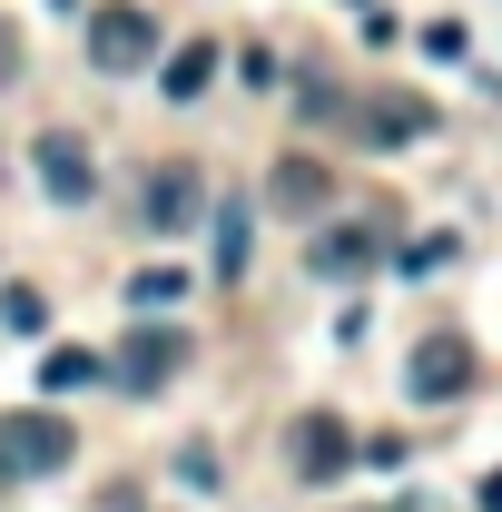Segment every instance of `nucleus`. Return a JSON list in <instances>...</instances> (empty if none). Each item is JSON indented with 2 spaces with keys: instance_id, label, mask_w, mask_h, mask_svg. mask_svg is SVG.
Masks as SVG:
<instances>
[{
  "instance_id": "nucleus-11",
  "label": "nucleus",
  "mask_w": 502,
  "mask_h": 512,
  "mask_svg": "<svg viewBox=\"0 0 502 512\" xmlns=\"http://www.w3.org/2000/svg\"><path fill=\"white\" fill-rule=\"evenodd\" d=\"M79 384H99V355H79V345H50V355H40V394H79Z\"/></svg>"
},
{
  "instance_id": "nucleus-9",
  "label": "nucleus",
  "mask_w": 502,
  "mask_h": 512,
  "mask_svg": "<svg viewBox=\"0 0 502 512\" xmlns=\"http://www.w3.org/2000/svg\"><path fill=\"white\" fill-rule=\"evenodd\" d=\"M424 128H434V109H424V99H375V109H365V138H375V148L424 138Z\"/></svg>"
},
{
  "instance_id": "nucleus-10",
  "label": "nucleus",
  "mask_w": 502,
  "mask_h": 512,
  "mask_svg": "<svg viewBox=\"0 0 502 512\" xmlns=\"http://www.w3.org/2000/svg\"><path fill=\"white\" fill-rule=\"evenodd\" d=\"M266 197H276V207H296V217H306V207H325V168H315V158H286V168H276V178H266Z\"/></svg>"
},
{
  "instance_id": "nucleus-17",
  "label": "nucleus",
  "mask_w": 502,
  "mask_h": 512,
  "mask_svg": "<svg viewBox=\"0 0 502 512\" xmlns=\"http://www.w3.org/2000/svg\"><path fill=\"white\" fill-rule=\"evenodd\" d=\"M483 512H502V473H493V483H483Z\"/></svg>"
},
{
  "instance_id": "nucleus-13",
  "label": "nucleus",
  "mask_w": 502,
  "mask_h": 512,
  "mask_svg": "<svg viewBox=\"0 0 502 512\" xmlns=\"http://www.w3.org/2000/svg\"><path fill=\"white\" fill-rule=\"evenodd\" d=\"M178 296H188L178 266H138V276H128V306H178Z\"/></svg>"
},
{
  "instance_id": "nucleus-15",
  "label": "nucleus",
  "mask_w": 502,
  "mask_h": 512,
  "mask_svg": "<svg viewBox=\"0 0 502 512\" xmlns=\"http://www.w3.org/2000/svg\"><path fill=\"white\" fill-rule=\"evenodd\" d=\"M0 325H10V335H40V325H50L40 286H10V296H0Z\"/></svg>"
},
{
  "instance_id": "nucleus-2",
  "label": "nucleus",
  "mask_w": 502,
  "mask_h": 512,
  "mask_svg": "<svg viewBox=\"0 0 502 512\" xmlns=\"http://www.w3.org/2000/svg\"><path fill=\"white\" fill-rule=\"evenodd\" d=\"M188 325H128V345L109 355V375L128 384V394H168V384L188 375Z\"/></svg>"
},
{
  "instance_id": "nucleus-8",
  "label": "nucleus",
  "mask_w": 502,
  "mask_h": 512,
  "mask_svg": "<svg viewBox=\"0 0 502 512\" xmlns=\"http://www.w3.org/2000/svg\"><path fill=\"white\" fill-rule=\"evenodd\" d=\"M207 79H217V40H178L158 89H168V99H207Z\"/></svg>"
},
{
  "instance_id": "nucleus-3",
  "label": "nucleus",
  "mask_w": 502,
  "mask_h": 512,
  "mask_svg": "<svg viewBox=\"0 0 502 512\" xmlns=\"http://www.w3.org/2000/svg\"><path fill=\"white\" fill-rule=\"evenodd\" d=\"M138 207H148L158 237H188L197 217H207V168H197V158H158L148 188H138Z\"/></svg>"
},
{
  "instance_id": "nucleus-12",
  "label": "nucleus",
  "mask_w": 502,
  "mask_h": 512,
  "mask_svg": "<svg viewBox=\"0 0 502 512\" xmlns=\"http://www.w3.org/2000/svg\"><path fill=\"white\" fill-rule=\"evenodd\" d=\"M315 266L325 276H355V266H375V237L365 227H335V237H315Z\"/></svg>"
},
{
  "instance_id": "nucleus-1",
  "label": "nucleus",
  "mask_w": 502,
  "mask_h": 512,
  "mask_svg": "<svg viewBox=\"0 0 502 512\" xmlns=\"http://www.w3.org/2000/svg\"><path fill=\"white\" fill-rule=\"evenodd\" d=\"M69 453H79L69 414H50V404L0 414V483H50V473H69Z\"/></svg>"
},
{
  "instance_id": "nucleus-7",
  "label": "nucleus",
  "mask_w": 502,
  "mask_h": 512,
  "mask_svg": "<svg viewBox=\"0 0 502 512\" xmlns=\"http://www.w3.org/2000/svg\"><path fill=\"white\" fill-rule=\"evenodd\" d=\"M463 384H473V345H463V335H424V345H414V394H424V404H453Z\"/></svg>"
},
{
  "instance_id": "nucleus-16",
  "label": "nucleus",
  "mask_w": 502,
  "mask_h": 512,
  "mask_svg": "<svg viewBox=\"0 0 502 512\" xmlns=\"http://www.w3.org/2000/svg\"><path fill=\"white\" fill-rule=\"evenodd\" d=\"M10 69H20V40H10V30H0V89H10Z\"/></svg>"
},
{
  "instance_id": "nucleus-14",
  "label": "nucleus",
  "mask_w": 502,
  "mask_h": 512,
  "mask_svg": "<svg viewBox=\"0 0 502 512\" xmlns=\"http://www.w3.org/2000/svg\"><path fill=\"white\" fill-rule=\"evenodd\" d=\"M217 276H247V207H217Z\"/></svg>"
},
{
  "instance_id": "nucleus-6",
  "label": "nucleus",
  "mask_w": 502,
  "mask_h": 512,
  "mask_svg": "<svg viewBox=\"0 0 502 512\" xmlns=\"http://www.w3.org/2000/svg\"><path fill=\"white\" fill-rule=\"evenodd\" d=\"M286 463H296V483H335V473L355 463V434H345L335 414H296V424H286Z\"/></svg>"
},
{
  "instance_id": "nucleus-5",
  "label": "nucleus",
  "mask_w": 502,
  "mask_h": 512,
  "mask_svg": "<svg viewBox=\"0 0 502 512\" xmlns=\"http://www.w3.org/2000/svg\"><path fill=\"white\" fill-rule=\"evenodd\" d=\"M30 168H40V188L60 197V207H89V197H99V168H89V138H79V128H50V138L30 148Z\"/></svg>"
},
{
  "instance_id": "nucleus-4",
  "label": "nucleus",
  "mask_w": 502,
  "mask_h": 512,
  "mask_svg": "<svg viewBox=\"0 0 502 512\" xmlns=\"http://www.w3.org/2000/svg\"><path fill=\"white\" fill-rule=\"evenodd\" d=\"M89 60L109 69V79H128V69H148V60H158V20H148L138 0H109V10L89 20Z\"/></svg>"
}]
</instances>
